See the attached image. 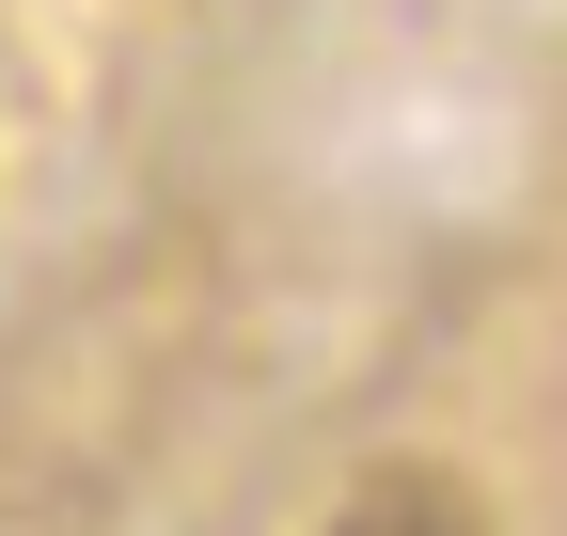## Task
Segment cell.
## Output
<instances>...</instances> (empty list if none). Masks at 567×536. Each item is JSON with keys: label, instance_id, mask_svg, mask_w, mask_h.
Returning <instances> with one entry per match:
<instances>
[{"label": "cell", "instance_id": "6da1fadb", "mask_svg": "<svg viewBox=\"0 0 567 536\" xmlns=\"http://www.w3.org/2000/svg\"><path fill=\"white\" fill-rule=\"evenodd\" d=\"M189 252H126L95 268L63 316L17 331V363H0V520L48 536L80 520L142 474V442H158L174 379H189Z\"/></svg>", "mask_w": 567, "mask_h": 536}, {"label": "cell", "instance_id": "7a4b0ae2", "mask_svg": "<svg viewBox=\"0 0 567 536\" xmlns=\"http://www.w3.org/2000/svg\"><path fill=\"white\" fill-rule=\"evenodd\" d=\"M316 536H488L473 474H442V457H379V474H347V505Z\"/></svg>", "mask_w": 567, "mask_h": 536}]
</instances>
